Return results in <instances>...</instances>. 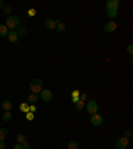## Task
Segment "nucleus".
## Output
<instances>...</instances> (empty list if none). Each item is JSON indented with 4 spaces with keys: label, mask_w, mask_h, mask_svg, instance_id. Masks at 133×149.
Returning a JSON list of instances; mask_svg holds the SVG:
<instances>
[{
    "label": "nucleus",
    "mask_w": 133,
    "mask_h": 149,
    "mask_svg": "<svg viewBox=\"0 0 133 149\" xmlns=\"http://www.w3.org/2000/svg\"><path fill=\"white\" fill-rule=\"evenodd\" d=\"M20 17L19 16H15V15H9L8 17H7V20H6V27L8 28L9 31H16V28L20 25Z\"/></svg>",
    "instance_id": "1"
},
{
    "label": "nucleus",
    "mask_w": 133,
    "mask_h": 149,
    "mask_svg": "<svg viewBox=\"0 0 133 149\" xmlns=\"http://www.w3.org/2000/svg\"><path fill=\"white\" fill-rule=\"evenodd\" d=\"M29 91L31 93H35V95H39V93L43 91V80L41 79H35L29 83Z\"/></svg>",
    "instance_id": "2"
},
{
    "label": "nucleus",
    "mask_w": 133,
    "mask_h": 149,
    "mask_svg": "<svg viewBox=\"0 0 133 149\" xmlns=\"http://www.w3.org/2000/svg\"><path fill=\"white\" fill-rule=\"evenodd\" d=\"M84 108H85V111H87L89 115L97 113V111H99V105H97V101H96V100H93V99L88 100Z\"/></svg>",
    "instance_id": "3"
},
{
    "label": "nucleus",
    "mask_w": 133,
    "mask_h": 149,
    "mask_svg": "<svg viewBox=\"0 0 133 149\" xmlns=\"http://www.w3.org/2000/svg\"><path fill=\"white\" fill-rule=\"evenodd\" d=\"M102 121H104V117H102L100 113H93V115H91V124L95 125V127L102 125Z\"/></svg>",
    "instance_id": "4"
},
{
    "label": "nucleus",
    "mask_w": 133,
    "mask_h": 149,
    "mask_svg": "<svg viewBox=\"0 0 133 149\" xmlns=\"http://www.w3.org/2000/svg\"><path fill=\"white\" fill-rule=\"evenodd\" d=\"M40 99L43 100L44 102H49V101H52L53 100V95H52V92H51V89H44L43 88V91L40 92Z\"/></svg>",
    "instance_id": "5"
},
{
    "label": "nucleus",
    "mask_w": 133,
    "mask_h": 149,
    "mask_svg": "<svg viewBox=\"0 0 133 149\" xmlns=\"http://www.w3.org/2000/svg\"><path fill=\"white\" fill-rule=\"evenodd\" d=\"M115 145L117 149H127L128 145H129V139H127V137H120V139L116 140Z\"/></svg>",
    "instance_id": "6"
},
{
    "label": "nucleus",
    "mask_w": 133,
    "mask_h": 149,
    "mask_svg": "<svg viewBox=\"0 0 133 149\" xmlns=\"http://www.w3.org/2000/svg\"><path fill=\"white\" fill-rule=\"evenodd\" d=\"M117 29V24L115 22H107L104 24V31L108 32V33H112V32H115Z\"/></svg>",
    "instance_id": "7"
},
{
    "label": "nucleus",
    "mask_w": 133,
    "mask_h": 149,
    "mask_svg": "<svg viewBox=\"0 0 133 149\" xmlns=\"http://www.w3.org/2000/svg\"><path fill=\"white\" fill-rule=\"evenodd\" d=\"M118 6H120V0H108L105 3L107 9H118Z\"/></svg>",
    "instance_id": "8"
},
{
    "label": "nucleus",
    "mask_w": 133,
    "mask_h": 149,
    "mask_svg": "<svg viewBox=\"0 0 133 149\" xmlns=\"http://www.w3.org/2000/svg\"><path fill=\"white\" fill-rule=\"evenodd\" d=\"M57 23H59V20H53V19H47L45 22H44V25H45L47 29H55L56 25H57Z\"/></svg>",
    "instance_id": "9"
},
{
    "label": "nucleus",
    "mask_w": 133,
    "mask_h": 149,
    "mask_svg": "<svg viewBox=\"0 0 133 149\" xmlns=\"http://www.w3.org/2000/svg\"><path fill=\"white\" fill-rule=\"evenodd\" d=\"M7 37H8L9 43H12V44H16L17 40H19V36H17V33H16V31H8Z\"/></svg>",
    "instance_id": "10"
},
{
    "label": "nucleus",
    "mask_w": 133,
    "mask_h": 149,
    "mask_svg": "<svg viewBox=\"0 0 133 149\" xmlns=\"http://www.w3.org/2000/svg\"><path fill=\"white\" fill-rule=\"evenodd\" d=\"M1 108L6 112H11V109H12V102H11V100L4 99L3 101H1Z\"/></svg>",
    "instance_id": "11"
},
{
    "label": "nucleus",
    "mask_w": 133,
    "mask_h": 149,
    "mask_svg": "<svg viewBox=\"0 0 133 149\" xmlns=\"http://www.w3.org/2000/svg\"><path fill=\"white\" fill-rule=\"evenodd\" d=\"M40 99V96L39 95H35V93H31L29 96L27 97V101L25 102H28V104H36L37 102V100Z\"/></svg>",
    "instance_id": "12"
},
{
    "label": "nucleus",
    "mask_w": 133,
    "mask_h": 149,
    "mask_svg": "<svg viewBox=\"0 0 133 149\" xmlns=\"http://www.w3.org/2000/svg\"><path fill=\"white\" fill-rule=\"evenodd\" d=\"M8 129L7 128H0V141H6L7 139H8Z\"/></svg>",
    "instance_id": "13"
},
{
    "label": "nucleus",
    "mask_w": 133,
    "mask_h": 149,
    "mask_svg": "<svg viewBox=\"0 0 133 149\" xmlns=\"http://www.w3.org/2000/svg\"><path fill=\"white\" fill-rule=\"evenodd\" d=\"M16 33H17V36H25L27 35V28L23 27V25H19L17 28H16Z\"/></svg>",
    "instance_id": "14"
},
{
    "label": "nucleus",
    "mask_w": 133,
    "mask_h": 149,
    "mask_svg": "<svg viewBox=\"0 0 133 149\" xmlns=\"http://www.w3.org/2000/svg\"><path fill=\"white\" fill-rule=\"evenodd\" d=\"M57 32H60V33H63V32H65V29H67V27H65V24L61 22V20H59V23H57V25H56L55 28Z\"/></svg>",
    "instance_id": "15"
},
{
    "label": "nucleus",
    "mask_w": 133,
    "mask_h": 149,
    "mask_svg": "<svg viewBox=\"0 0 133 149\" xmlns=\"http://www.w3.org/2000/svg\"><path fill=\"white\" fill-rule=\"evenodd\" d=\"M107 13H108V16L111 19H115L118 13V9H107Z\"/></svg>",
    "instance_id": "16"
},
{
    "label": "nucleus",
    "mask_w": 133,
    "mask_h": 149,
    "mask_svg": "<svg viewBox=\"0 0 133 149\" xmlns=\"http://www.w3.org/2000/svg\"><path fill=\"white\" fill-rule=\"evenodd\" d=\"M68 149H79V143L76 140H71L68 143Z\"/></svg>",
    "instance_id": "17"
},
{
    "label": "nucleus",
    "mask_w": 133,
    "mask_h": 149,
    "mask_svg": "<svg viewBox=\"0 0 133 149\" xmlns=\"http://www.w3.org/2000/svg\"><path fill=\"white\" fill-rule=\"evenodd\" d=\"M8 35V28L4 24H0V36H7Z\"/></svg>",
    "instance_id": "18"
},
{
    "label": "nucleus",
    "mask_w": 133,
    "mask_h": 149,
    "mask_svg": "<svg viewBox=\"0 0 133 149\" xmlns=\"http://www.w3.org/2000/svg\"><path fill=\"white\" fill-rule=\"evenodd\" d=\"M20 111L24 112V113L29 112V104H28V102H22V104H20Z\"/></svg>",
    "instance_id": "19"
},
{
    "label": "nucleus",
    "mask_w": 133,
    "mask_h": 149,
    "mask_svg": "<svg viewBox=\"0 0 133 149\" xmlns=\"http://www.w3.org/2000/svg\"><path fill=\"white\" fill-rule=\"evenodd\" d=\"M16 140H17V144H23L24 141H27V140H25V136L23 133H19L17 136H16Z\"/></svg>",
    "instance_id": "20"
},
{
    "label": "nucleus",
    "mask_w": 133,
    "mask_h": 149,
    "mask_svg": "<svg viewBox=\"0 0 133 149\" xmlns=\"http://www.w3.org/2000/svg\"><path fill=\"white\" fill-rule=\"evenodd\" d=\"M75 105H76V109H77V111H83V108L85 107V104H84V101H81L80 100V101H77Z\"/></svg>",
    "instance_id": "21"
},
{
    "label": "nucleus",
    "mask_w": 133,
    "mask_h": 149,
    "mask_svg": "<svg viewBox=\"0 0 133 149\" xmlns=\"http://www.w3.org/2000/svg\"><path fill=\"white\" fill-rule=\"evenodd\" d=\"M3 12L7 13V15H9V13L12 12V7H11V6H4L3 7Z\"/></svg>",
    "instance_id": "22"
},
{
    "label": "nucleus",
    "mask_w": 133,
    "mask_h": 149,
    "mask_svg": "<svg viewBox=\"0 0 133 149\" xmlns=\"http://www.w3.org/2000/svg\"><path fill=\"white\" fill-rule=\"evenodd\" d=\"M25 118H27L28 121H32L35 118V113H32V112H27V113H25Z\"/></svg>",
    "instance_id": "23"
},
{
    "label": "nucleus",
    "mask_w": 133,
    "mask_h": 149,
    "mask_svg": "<svg viewBox=\"0 0 133 149\" xmlns=\"http://www.w3.org/2000/svg\"><path fill=\"white\" fill-rule=\"evenodd\" d=\"M11 118H12V115H11V112H6V113L3 115V120H4V121H9Z\"/></svg>",
    "instance_id": "24"
},
{
    "label": "nucleus",
    "mask_w": 133,
    "mask_h": 149,
    "mask_svg": "<svg viewBox=\"0 0 133 149\" xmlns=\"http://www.w3.org/2000/svg\"><path fill=\"white\" fill-rule=\"evenodd\" d=\"M27 15L31 16V17H33V16L36 15V9H35V8H29V9H28V12H27Z\"/></svg>",
    "instance_id": "25"
},
{
    "label": "nucleus",
    "mask_w": 133,
    "mask_h": 149,
    "mask_svg": "<svg viewBox=\"0 0 133 149\" xmlns=\"http://www.w3.org/2000/svg\"><path fill=\"white\" fill-rule=\"evenodd\" d=\"M124 137H127V139H130V137H132V130L130 129H127L124 132Z\"/></svg>",
    "instance_id": "26"
},
{
    "label": "nucleus",
    "mask_w": 133,
    "mask_h": 149,
    "mask_svg": "<svg viewBox=\"0 0 133 149\" xmlns=\"http://www.w3.org/2000/svg\"><path fill=\"white\" fill-rule=\"evenodd\" d=\"M127 51H128V53H129L130 56H132V53H133V44L130 43V44H128V47H127Z\"/></svg>",
    "instance_id": "27"
},
{
    "label": "nucleus",
    "mask_w": 133,
    "mask_h": 149,
    "mask_svg": "<svg viewBox=\"0 0 133 149\" xmlns=\"http://www.w3.org/2000/svg\"><path fill=\"white\" fill-rule=\"evenodd\" d=\"M22 148L23 149H31V145H29V143H28V141H24V143L22 144Z\"/></svg>",
    "instance_id": "28"
},
{
    "label": "nucleus",
    "mask_w": 133,
    "mask_h": 149,
    "mask_svg": "<svg viewBox=\"0 0 133 149\" xmlns=\"http://www.w3.org/2000/svg\"><path fill=\"white\" fill-rule=\"evenodd\" d=\"M37 111V108H36V105H35V104H31V105H29V112H32V113H35V112Z\"/></svg>",
    "instance_id": "29"
},
{
    "label": "nucleus",
    "mask_w": 133,
    "mask_h": 149,
    "mask_svg": "<svg viewBox=\"0 0 133 149\" xmlns=\"http://www.w3.org/2000/svg\"><path fill=\"white\" fill-rule=\"evenodd\" d=\"M87 97H88L87 93H80V100H81V101H85V100H87Z\"/></svg>",
    "instance_id": "30"
},
{
    "label": "nucleus",
    "mask_w": 133,
    "mask_h": 149,
    "mask_svg": "<svg viewBox=\"0 0 133 149\" xmlns=\"http://www.w3.org/2000/svg\"><path fill=\"white\" fill-rule=\"evenodd\" d=\"M75 96H80V91H77V89L72 91V97H75Z\"/></svg>",
    "instance_id": "31"
},
{
    "label": "nucleus",
    "mask_w": 133,
    "mask_h": 149,
    "mask_svg": "<svg viewBox=\"0 0 133 149\" xmlns=\"http://www.w3.org/2000/svg\"><path fill=\"white\" fill-rule=\"evenodd\" d=\"M77 101H80V96H75V97H72V102H73V104H76Z\"/></svg>",
    "instance_id": "32"
},
{
    "label": "nucleus",
    "mask_w": 133,
    "mask_h": 149,
    "mask_svg": "<svg viewBox=\"0 0 133 149\" xmlns=\"http://www.w3.org/2000/svg\"><path fill=\"white\" fill-rule=\"evenodd\" d=\"M6 141H0V149H6Z\"/></svg>",
    "instance_id": "33"
},
{
    "label": "nucleus",
    "mask_w": 133,
    "mask_h": 149,
    "mask_svg": "<svg viewBox=\"0 0 133 149\" xmlns=\"http://www.w3.org/2000/svg\"><path fill=\"white\" fill-rule=\"evenodd\" d=\"M13 149H23L22 148V144H16V145L13 146Z\"/></svg>",
    "instance_id": "34"
},
{
    "label": "nucleus",
    "mask_w": 133,
    "mask_h": 149,
    "mask_svg": "<svg viewBox=\"0 0 133 149\" xmlns=\"http://www.w3.org/2000/svg\"><path fill=\"white\" fill-rule=\"evenodd\" d=\"M4 4H3V0H0V9H3Z\"/></svg>",
    "instance_id": "35"
}]
</instances>
